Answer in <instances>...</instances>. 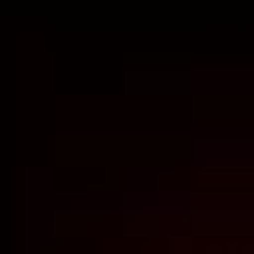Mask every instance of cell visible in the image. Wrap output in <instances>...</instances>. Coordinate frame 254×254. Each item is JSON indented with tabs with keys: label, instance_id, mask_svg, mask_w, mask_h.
<instances>
[{
	"label": "cell",
	"instance_id": "1",
	"mask_svg": "<svg viewBox=\"0 0 254 254\" xmlns=\"http://www.w3.org/2000/svg\"><path fill=\"white\" fill-rule=\"evenodd\" d=\"M70 254H254V193L114 202L70 237Z\"/></svg>",
	"mask_w": 254,
	"mask_h": 254
}]
</instances>
